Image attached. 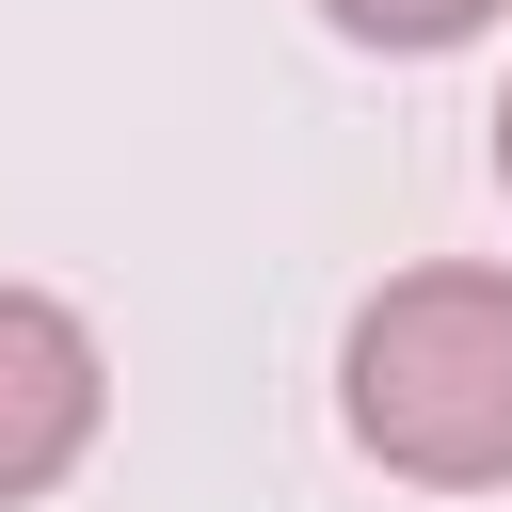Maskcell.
Segmentation results:
<instances>
[{"label":"cell","mask_w":512,"mask_h":512,"mask_svg":"<svg viewBox=\"0 0 512 512\" xmlns=\"http://www.w3.org/2000/svg\"><path fill=\"white\" fill-rule=\"evenodd\" d=\"M336 432L416 496H496L512 480V272L480 256L384 272L336 336Z\"/></svg>","instance_id":"cell-1"},{"label":"cell","mask_w":512,"mask_h":512,"mask_svg":"<svg viewBox=\"0 0 512 512\" xmlns=\"http://www.w3.org/2000/svg\"><path fill=\"white\" fill-rule=\"evenodd\" d=\"M96 416H112V352L64 288H16L0 272V512L16 496H64L96 464Z\"/></svg>","instance_id":"cell-2"},{"label":"cell","mask_w":512,"mask_h":512,"mask_svg":"<svg viewBox=\"0 0 512 512\" xmlns=\"http://www.w3.org/2000/svg\"><path fill=\"white\" fill-rule=\"evenodd\" d=\"M320 16H336L352 48H400V64H432V48H480L512 0H320Z\"/></svg>","instance_id":"cell-3"},{"label":"cell","mask_w":512,"mask_h":512,"mask_svg":"<svg viewBox=\"0 0 512 512\" xmlns=\"http://www.w3.org/2000/svg\"><path fill=\"white\" fill-rule=\"evenodd\" d=\"M496 192H512V80H496Z\"/></svg>","instance_id":"cell-4"}]
</instances>
